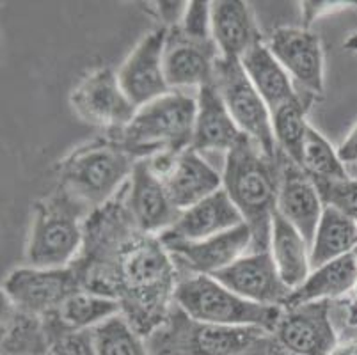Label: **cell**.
<instances>
[{"mask_svg":"<svg viewBox=\"0 0 357 355\" xmlns=\"http://www.w3.org/2000/svg\"><path fill=\"white\" fill-rule=\"evenodd\" d=\"M71 269L80 288L118 301L144 340L165 322L180 281L160 236L135 226L125 187L86 219L82 249Z\"/></svg>","mask_w":357,"mask_h":355,"instance_id":"6da1fadb","label":"cell"},{"mask_svg":"<svg viewBox=\"0 0 357 355\" xmlns=\"http://www.w3.org/2000/svg\"><path fill=\"white\" fill-rule=\"evenodd\" d=\"M222 188L251 231L249 252L271 250L272 222L278 211V156H268L252 139L243 135L226 153Z\"/></svg>","mask_w":357,"mask_h":355,"instance_id":"7a4b0ae2","label":"cell"},{"mask_svg":"<svg viewBox=\"0 0 357 355\" xmlns=\"http://www.w3.org/2000/svg\"><path fill=\"white\" fill-rule=\"evenodd\" d=\"M135 164L137 158L118 137L105 135L64 156L57 165V185L93 213L125 187Z\"/></svg>","mask_w":357,"mask_h":355,"instance_id":"3957f363","label":"cell"},{"mask_svg":"<svg viewBox=\"0 0 357 355\" xmlns=\"http://www.w3.org/2000/svg\"><path fill=\"white\" fill-rule=\"evenodd\" d=\"M91 215L59 185L34 204L24 263L32 269H68L84 243V222Z\"/></svg>","mask_w":357,"mask_h":355,"instance_id":"277c9868","label":"cell"},{"mask_svg":"<svg viewBox=\"0 0 357 355\" xmlns=\"http://www.w3.org/2000/svg\"><path fill=\"white\" fill-rule=\"evenodd\" d=\"M196 112L194 98L171 91L141 107L132 123L114 137L137 160L160 153H181L192 144Z\"/></svg>","mask_w":357,"mask_h":355,"instance_id":"5b68a950","label":"cell"},{"mask_svg":"<svg viewBox=\"0 0 357 355\" xmlns=\"http://www.w3.org/2000/svg\"><path fill=\"white\" fill-rule=\"evenodd\" d=\"M174 304L190 318L220 327H255L274 332L283 308L245 301L210 275L180 278Z\"/></svg>","mask_w":357,"mask_h":355,"instance_id":"8992f818","label":"cell"},{"mask_svg":"<svg viewBox=\"0 0 357 355\" xmlns=\"http://www.w3.org/2000/svg\"><path fill=\"white\" fill-rule=\"evenodd\" d=\"M263 334L267 332L255 327L203 324L173 304L164 324L146 338V345L149 355H243Z\"/></svg>","mask_w":357,"mask_h":355,"instance_id":"52a82bcc","label":"cell"},{"mask_svg":"<svg viewBox=\"0 0 357 355\" xmlns=\"http://www.w3.org/2000/svg\"><path fill=\"white\" fill-rule=\"evenodd\" d=\"M213 86L222 96L240 132L252 139L268 156L275 158L278 146L272 130L271 109L252 86L251 78L238 59H228L222 55L217 59Z\"/></svg>","mask_w":357,"mask_h":355,"instance_id":"ba28073f","label":"cell"},{"mask_svg":"<svg viewBox=\"0 0 357 355\" xmlns=\"http://www.w3.org/2000/svg\"><path fill=\"white\" fill-rule=\"evenodd\" d=\"M70 103L84 123L105 130L107 135L121 133L139 110L110 68H96L87 73L71 91Z\"/></svg>","mask_w":357,"mask_h":355,"instance_id":"9c48e42d","label":"cell"},{"mask_svg":"<svg viewBox=\"0 0 357 355\" xmlns=\"http://www.w3.org/2000/svg\"><path fill=\"white\" fill-rule=\"evenodd\" d=\"M80 289L73 269L20 266L2 281V297L18 311L38 318H50L71 293Z\"/></svg>","mask_w":357,"mask_h":355,"instance_id":"30bf717a","label":"cell"},{"mask_svg":"<svg viewBox=\"0 0 357 355\" xmlns=\"http://www.w3.org/2000/svg\"><path fill=\"white\" fill-rule=\"evenodd\" d=\"M146 160L155 174L162 178L169 197L181 211L189 210L222 188V174L192 148L183 149L181 153H160Z\"/></svg>","mask_w":357,"mask_h":355,"instance_id":"8fae6325","label":"cell"},{"mask_svg":"<svg viewBox=\"0 0 357 355\" xmlns=\"http://www.w3.org/2000/svg\"><path fill=\"white\" fill-rule=\"evenodd\" d=\"M333 305V301H318L283 308L272 334L291 354L333 355L337 347Z\"/></svg>","mask_w":357,"mask_h":355,"instance_id":"7c38bea8","label":"cell"},{"mask_svg":"<svg viewBox=\"0 0 357 355\" xmlns=\"http://www.w3.org/2000/svg\"><path fill=\"white\" fill-rule=\"evenodd\" d=\"M162 240V239H160ZM169 256L176 265L180 278L190 275H210L220 272L243 254L249 252L251 246V231L245 224L233 227L199 242L187 240H162Z\"/></svg>","mask_w":357,"mask_h":355,"instance_id":"4fadbf2b","label":"cell"},{"mask_svg":"<svg viewBox=\"0 0 357 355\" xmlns=\"http://www.w3.org/2000/svg\"><path fill=\"white\" fill-rule=\"evenodd\" d=\"M165 38L164 27L148 32L118 71L119 86L137 109L171 93L164 73Z\"/></svg>","mask_w":357,"mask_h":355,"instance_id":"5bb4252c","label":"cell"},{"mask_svg":"<svg viewBox=\"0 0 357 355\" xmlns=\"http://www.w3.org/2000/svg\"><path fill=\"white\" fill-rule=\"evenodd\" d=\"M267 47L301 87L298 91L311 96L324 93V47L317 34L303 27H278Z\"/></svg>","mask_w":357,"mask_h":355,"instance_id":"9a60e30c","label":"cell"},{"mask_svg":"<svg viewBox=\"0 0 357 355\" xmlns=\"http://www.w3.org/2000/svg\"><path fill=\"white\" fill-rule=\"evenodd\" d=\"M126 206L135 226L148 234L160 236L178 222L183 211L178 210L167 194L162 178L149 167L146 158L137 160L125 185Z\"/></svg>","mask_w":357,"mask_h":355,"instance_id":"2e32d148","label":"cell"},{"mask_svg":"<svg viewBox=\"0 0 357 355\" xmlns=\"http://www.w3.org/2000/svg\"><path fill=\"white\" fill-rule=\"evenodd\" d=\"M217 282L245 301L283 308L291 289L281 281L271 250L248 252L229 266L212 275Z\"/></svg>","mask_w":357,"mask_h":355,"instance_id":"e0dca14e","label":"cell"},{"mask_svg":"<svg viewBox=\"0 0 357 355\" xmlns=\"http://www.w3.org/2000/svg\"><path fill=\"white\" fill-rule=\"evenodd\" d=\"M279 192L278 213L313 246L314 233L324 213L322 197L310 174L288 156L278 153Z\"/></svg>","mask_w":357,"mask_h":355,"instance_id":"ac0fdd59","label":"cell"},{"mask_svg":"<svg viewBox=\"0 0 357 355\" xmlns=\"http://www.w3.org/2000/svg\"><path fill=\"white\" fill-rule=\"evenodd\" d=\"M220 52L215 41L189 38L180 27L167 29L164 48V73L171 91L203 87L213 82Z\"/></svg>","mask_w":357,"mask_h":355,"instance_id":"d6986e66","label":"cell"},{"mask_svg":"<svg viewBox=\"0 0 357 355\" xmlns=\"http://www.w3.org/2000/svg\"><path fill=\"white\" fill-rule=\"evenodd\" d=\"M243 224L242 215L231 203L224 188H219L212 195L204 197L197 204L185 210L178 222L171 229L160 234L162 240H199L212 239L215 234L226 233L233 227Z\"/></svg>","mask_w":357,"mask_h":355,"instance_id":"ffe728a7","label":"cell"},{"mask_svg":"<svg viewBox=\"0 0 357 355\" xmlns=\"http://www.w3.org/2000/svg\"><path fill=\"white\" fill-rule=\"evenodd\" d=\"M196 102L197 112L190 148L196 149L197 153H228L229 149L235 148L243 133L233 121L231 114L213 82L199 87Z\"/></svg>","mask_w":357,"mask_h":355,"instance_id":"44dd1931","label":"cell"},{"mask_svg":"<svg viewBox=\"0 0 357 355\" xmlns=\"http://www.w3.org/2000/svg\"><path fill=\"white\" fill-rule=\"evenodd\" d=\"M212 36L222 57L238 61L263 41L251 9L240 0L212 2Z\"/></svg>","mask_w":357,"mask_h":355,"instance_id":"7402d4cb","label":"cell"},{"mask_svg":"<svg viewBox=\"0 0 357 355\" xmlns=\"http://www.w3.org/2000/svg\"><path fill=\"white\" fill-rule=\"evenodd\" d=\"M116 315H121V305L118 301L80 288L71 293L54 317L43 320L54 345L64 334L87 332Z\"/></svg>","mask_w":357,"mask_h":355,"instance_id":"603a6c76","label":"cell"},{"mask_svg":"<svg viewBox=\"0 0 357 355\" xmlns=\"http://www.w3.org/2000/svg\"><path fill=\"white\" fill-rule=\"evenodd\" d=\"M357 282V265L352 254L334 259L311 270L306 281L288 295L283 308L307 304L318 301H340L347 297Z\"/></svg>","mask_w":357,"mask_h":355,"instance_id":"cb8c5ba5","label":"cell"},{"mask_svg":"<svg viewBox=\"0 0 357 355\" xmlns=\"http://www.w3.org/2000/svg\"><path fill=\"white\" fill-rule=\"evenodd\" d=\"M240 63H242L248 77L251 78L252 86L256 87V91L261 94V98L268 105L271 114L272 110L294 100L298 94L291 77L278 63V59L268 50L267 43H263V41L256 43L248 54L240 59Z\"/></svg>","mask_w":357,"mask_h":355,"instance_id":"d4e9b609","label":"cell"},{"mask_svg":"<svg viewBox=\"0 0 357 355\" xmlns=\"http://www.w3.org/2000/svg\"><path fill=\"white\" fill-rule=\"evenodd\" d=\"M271 254L279 278L294 292L311 273V249L304 236L275 211L271 234Z\"/></svg>","mask_w":357,"mask_h":355,"instance_id":"484cf974","label":"cell"},{"mask_svg":"<svg viewBox=\"0 0 357 355\" xmlns=\"http://www.w3.org/2000/svg\"><path fill=\"white\" fill-rule=\"evenodd\" d=\"M52 338L43 318L18 311L2 297V355H50Z\"/></svg>","mask_w":357,"mask_h":355,"instance_id":"4316f807","label":"cell"},{"mask_svg":"<svg viewBox=\"0 0 357 355\" xmlns=\"http://www.w3.org/2000/svg\"><path fill=\"white\" fill-rule=\"evenodd\" d=\"M357 246V222L336 208H324L322 219L318 222L311 246V270L326 263L340 259L352 252Z\"/></svg>","mask_w":357,"mask_h":355,"instance_id":"83f0119b","label":"cell"},{"mask_svg":"<svg viewBox=\"0 0 357 355\" xmlns=\"http://www.w3.org/2000/svg\"><path fill=\"white\" fill-rule=\"evenodd\" d=\"M313 98L311 94L298 91L294 100L272 110V130H274L278 153L288 156L301 167H303L304 141L310 128L306 116Z\"/></svg>","mask_w":357,"mask_h":355,"instance_id":"f1b7e54d","label":"cell"},{"mask_svg":"<svg viewBox=\"0 0 357 355\" xmlns=\"http://www.w3.org/2000/svg\"><path fill=\"white\" fill-rule=\"evenodd\" d=\"M89 332L93 355H149L144 338L123 315L109 318Z\"/></svg>","mask_w":357,"mask_h":355,"instance_id":"f546056e","label":"cell"},{"mask_svg":"<svg viewBox=\"0 0 357 355\" xmlns=\"http://www.w3.org/2000/svg\"><path fill=\"white\" fill-rule=\"evenodd\" d=\"M303 169L313 181H342L349 178L337 149H334L313 126L307 128L304 141Z\"/></svg>","mask_w":357,"mask_h":355,"instance_id":"4dcf8cb0","label":"cell"},{"mask_svg":"<svg viewBox=\"0 0 357 355\" xmlns=\"http://www.w3.org/2000/svg\"><path fill=\"white\" fill-rule=\"evenodd\" d=\"M324 206H331L345 213L357 222V180L347 178L342 181H314Z\"/></svg>","mask_w":357,"mask_h":355,"instance_id":"1f68e13d","label":"cell"},{"mask_svg":"<svg viewBox=\"0 0 357 355\" xmlns=\"http://www.w3.org/2000/svg\"><path fill=\"white\" fill-rule=\"evenodd\" d=\"M189 38L199 39V41H210L212 36V2L194 0L187 2L181 24L178 25Z\"/></svg>","mask_w":357,"mask_h":355,"instance_id":"d6a6232c","label":"cell"},{"mask_svg":"<svg viewBox=\"0 0 357 355\" xmlns=\"http://www.w3.org/2000/svg\"><path fill=\"white\" fill-rule=\"evenodd\" d=\"M347 9H357V0H306V2H301L303 29L310 31L314 20L347 11Z\"/></svg>","mask_w":357,"mask_h":355,"instance_id":"836d02e7","label":"cell"},{"mask_svg":"<svg viewBox=\"0 0 357 355\" xmlns=\"http://www.w3.org/2000/svg\"><path fill=\"white\" fill-rule=\"evenodd\" d=\"M155 13H157L158 20L162 22L164 29L178 27L183 20L185 11H187V2H155Z\"/></svg>","mask_w":357,"mask_h":355,"instance_id":"e575fe53","label":"cell"},{"mask_svg":"<svg viewBox=\"0 0 357 355\" xmlns=\"http://www.w3.org/2000/svg\"><path fill=\"white\" fill-rule=\"evenodd\" d=\"M337 155L343 164H357V125L350 130L345 141L337 148Z\"/></svg>","mask_w":357,"mask_h":355,"instance_id":"d590c367","label":"cell"},{"mask_svg":"<svg viewBox=\"0 0 357 355\" xmlns=\"http://www.w3.org/2000/svg\"><path fill=\"white\" fill-rule=\"evenodd\" d=\"M343 48H345L347 52H357V32L349 36V39L343 43Z\"/></svg>","mask_w":357,"mask_h":355,"instance_id":"8d00e7d4","label":"cell"},{"mask_svg":"<svg viewBox=\"0 0 357 355\" xmlns=\"http://www.w3.org/2000/svg\"><path fill=\"white\" fill-rule=\"evenodd\" d=\"M50 355H66V354H63V352L57 350V348H52V350H50Z\"/></svg>","mask_w":357,"mask_h":355,"instance_id":"74e56055","label":"cell"},{"mask_svg":"<svg viewBox=\"0 0 357 355\" xmlns=\"http://www.w3.org/2000/svg\"><path fill=\"white\" fill-rule=\"evenodd\" d=\"M350 254H352V258H354V262H356V265H357V246H356V247H354V249H352V252H350Z\"/></svg>","mask_w":357,"mask_h":355,"instance_id":"f35d334b","label":"cell"},{"mask_svg":"<svg viewBox=\"0 0 357 355\" xmlns=\"http://www.w3.org/2000/svg\"><path fill=\"white\" fill-rule=\"evenodd\" d=\"M283 355H297V354H291V352H287V350H284V352H283Z\"/></svg>","mask_w":357,"mask_h":355,"instance_id":"ab89813d","label":"cell"}]
</instances>
